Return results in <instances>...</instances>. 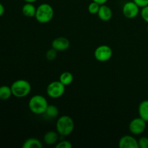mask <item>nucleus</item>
<instances>
[{"label": "nucleus", "instance_id": "nucleus-1", "mask_svg": "<svg viewBox=\"0 0 148 148\" xmlns=\"http://www.w3.org/2000/svg\"><path fill=\"white\" fill-rule=\"evenodd\" d=\"M75 129V122L70 116L64 115L59 117L56 124V130L59 135L66 137L70 135Z\"/></svg>", "mask_w": 148, "mask_h": 148}, {"label": "nucleus", "instance_id": "nucleus-2", "mask_svg": "<svg viewBox=\"0 0 148 148\" xmlns=\"http://www.w3.org/2000/svg\"><path fill=\"white\" fill-rule=\"evenodd\" d=\"M49 106L46 98L42 95H35L30 98L28 102L30 111L36 115L43 114Z\"/></svg>", "mask_w": 148, "mask_h": 148}, {"label": "nucleus", "instance_id": "nucleus-3", "mask_svg": "<svg viewBox=\"0 0 148 148\" xmlns=\"http://www.w3.org/2000/svg\"><path fill=\"white\" fill-rule=\"evenodd\" d=\"M31 89L30 82L23 79L14 81L11 85L12 95L17 98H23L27 96L31 92Z\"/></svg>", "mask_w": 148, "mask_h": 148}, {"label": "nucleus", "instance_id": "nucleus-4", "mask_svg": "<svg viewBox=\"0 0 148 148\" xmlns=\"http://www.w3.org/2000/svg\"><path fill=\"white\" fill-rule=\"evenodd\" d=\"M53 14H54V11L51 5L47 3H43L36 9L35 17L39 23L45 24L51 21L53 17Z\"/></svg>", "mask_w": 148, "mask_h": 148}, {"label": "nucleus", "instance_id": "nucleus-5", "mask_svg": "<svg viewBox=\"0 0 148 148\" xmlns=\"http://www.w3.org/2000/svg\"><path fill=\"white\" fill-rule=\"evenodd\" d=\"M65 88L66 86L59 80L53 81L48 85L46 88V93L49 97L53 99L59 98L64 94Z\"/></svg>", "mask_w": 148, "mask_h": 148}, {"label": "nucleus", "instance_id": "nucleus-6", "mask_svg": "<svg viewBox=\"0 0 148 148\" xmlns=\"http://www.w3.org/2000/svg\"><path fill=\"white\" fill-rule=\"evenodd\" d=\"M113 56L112 49L108 45H101L95 49L94 56L100 62H106L111 59Z\"/></svg>", "mask_w": 148, "mask_h": 148}, {"label": "nucleus", "instance_id": "nucleus-7", "mask_svg": "<svg viewBox=\"0 0 148 148\" xmlns=\"http://www.w3.org/2000/svg\"><path fill=\"white\" fill-rule=\"evenodd\" d=\"M147 122L140 116L134 118L129 124V130L133 135H140L145 131Z\"/></svg>", "mask_w": 148, "mask_h": 148}, {"label": "nucleus", "instance_id": "nucleus-8", "mask_svg": "<svg viewBox=\"0 0 148 148\" xmlns=\"http://www.w3.org/2000/svg\"><path fill=\"white\" fill-rule=\"evenodd\" d=\"M140 7L133 1H127L123 6V14L128 19L135 18L140 13Z\"/></svg>", "mask_w": 148, "mask_h": 148}, {"label": "nucleus", "instance_id": "nucleus-9", "mask_svg": "<svg viewBox=\"0 0 148 148\" xmlns=\"http://www.w3.org/2000/svg\"><path fill=\"white\" fill-rule=\"evenodd\" d=\"M119 148H139L138 140L132 135H124L119 141Z\"/></svg>", "mask_w": 148, "mask_h": 148}, {"label": "nucleus", "instance_id": "nucleus-10", "mask_svg": "<svg viewBox=\"0 0 148 148\" xmlns=\"http://www.w3.org/2000/svg\"><path fill=\"white\" fill-rule=\"evenodd\" d=\"M51 46L57 51H64L69 49L70 42L69 39L65 37H58L52 41Z\"/></svg>", "mask_w": 148, "mask_h": 148}, {"label": "nucleus", "instance_id": "nucleus-11", "mask_svg": "<svg viewBox=\"0 0 148 148\" xmlns=\"http://www.w3.org/2000/svg\"><path fill=\"white\" fill-rule=\"evenodd\" d=\"M98 16L101 20L103 22L109 21L113 16V12L108 6L106 4H102L100 7L98 12Z\"/></svg>", "mask_w": 148, "mask_h": 148}, {"label": "nucleus", "instance_id": "nucleus-12", "mask_svg": "<svg viewBox=\"0 0 148 148\" xmlns=\"http://www.w3.org/2000/svg\"><path fill=\"white\" fill-rule=\"evenodd\" d=\"M59 136L57 131H49L43 136V142L48 145H56L59 142Z\"/></svg>", "mask_w": 148, "mask_h": 148}, {"label": "nucleus", "instance_id": "nucleus-13", "mask_svg": "<svg viewBox=\"0 0 148 148\" xmlns=\"http://www.w3.org/2000/svg\"><path fill=\"white\" fill-rule=\"evenodd\" d=\"M36 9L37 7H36L33 3L26 2V4L23 6L22 12L27 17H34L36 16Z\"/></svg>", "mask_w": 148, "mask_h": 148}, {"label": "nucleus", "instance_id": "nucleus-14", "mask_svg": "<svg viewBox=\"0 0 148 148\" xmlns=\"http://www.w3.org/2000/svg\"><path fill=\"white\" fill-rule=\"evenodd\" d=\"M138 113L140 118L148 122V100L142 101L138 106Z\"/></svg>", "mask_w": 148, "mask_h": 148}, {"label": "nucleus", "instance_id": "nucleus-15", "mask_svg": "<svg viewBox=\"0 0 148 148\" xmlns=\"http://www.w3.org/2000/svg\"><path fill=\"white\" fill-rule=\"evenodd\" d=\"M23 148H42L43 144L36 138L27 139L23 145Z\"/></svg>", "mask_w": 148, "mask_h": 148}, {"label": "nucleus", "instance_id": "nucleus-16", "mask_svg": "<svg viewBox=\"0 0 148 148\" xmlns=\"http://www.w3.org/2000/svg\"><path fill=\"white\" fill-rule=\"evenodd\" d=\"M73 75L69 72H64L59 76V81L65 86L71 85L73 82Z\"/></svg>", "mask_w": 148, "mask_h": 148}, {"label": "nucleus", "instance_id": "nucleus-17", "mask_svg": "<svg viewBox=\"0 0 148 148\" xmlns=\"http://www.w3.org/2000/svg\"><path fill=\"white\" fill-rule=\"evenodd\" d=\"M12 95L11 87L7 85H2L0 87V100L1 101H6L10 98Z\"/></svg>", "mask_w": 148, "mask_h": 148}, {"label": "nucleus", "instance_id": "nucleus-18", "mask_svg": "<svg viewBox=\"0 0 148 148\" xmlns=\"http://www.w3.org/2000/svg\"><path fill=\"white\" fill-rule=\"evenodd\" d=\"M59 111L55 105H49L47 107L45 114L49 118H56L59 115Z\"/></svg>", "mask_w": 148, "mask_h": 148}, {"label": "nucleus", "instance_id": "nucleus-19", "mask_svg": "<svg viewBox=\"0 0 148 148\" xmlns=\"http://www.w3.org/2000/svg\"><path fill=\"white\" fill-rule=\"evenodd\" d=\"M100 7H101V5H100L99 4L92 1V2L90 3V4L88 5V12L92 14H98Z\"/></svg>", "mask_w": 148, "mask_h": 148}, {"label": "nucleus", "instance_id": "nucleus-20", "mask_svg": "<svg viewBox=\"0 0 148 148\" xmlns=\"http://www.w3.org/2000/svg\"><path fill=\"white\" fill-rule=\"evenodd\" d=\"M57 52H58L57 51L55 50V49H53V48L51 49H49L46 53V59H47L49 61L54 60V59L56 58V56H57Z\"/></svg>", "mask_w": 148, "mask_h": 148}, {"label": "nucleus", "instance_id": "nucleus-21", "mask_svg": "<svg viewBox=\"0 0 148 148\" xmlns=\"http://www.w3.org/2000/svg\"><path fill=\"white\" fill-rule=\"evenodd\" d=\"M72 144L68 140H61L56 144V148H72Z\"/></svg>", "mask_w": 148, "mask_h": 148}, {"label": "nucleus", "instance_id": "nucleus-22", "mask_svg": "<svg viewBox=\"0 0 148 148\" xmlns=\"http://www.w3.org/2000/svg\"><path fill=\"white\" fill-rule=\"evenodd\" d=\"M139 148H148V137H141L138 140Z\"/></svg>", "mask_w": 148, "mask_h": 148}, {"label": "nucleus", "instance_id": "nucleus-23", "mask_svg": "<svg viewBox=\"0 0 148 148\" xmlns=\"http://www.w3.org/2000/svg\"><path fill=\"white\" fill-rule=\"evenodd\" d=\"M140 14H141V17L143 20L148 24V5L142 8Z\"/></svg>", "mask_w": 148, "mask_h": 148}, {"label": "nucleus", "instance_id": "nucleus-24", "mask_svg": "<svg viewBox=\"0 0 148 148\" xmlns=\"http://www.w3.org/2000/svg\"><path fill=\"white\" fill-rule=\"evenodd\" d=\"M133 1L136 3L140 8L148 5V0H133Z\"/></svg>", "mask_w": 148, "mask_h": 148}, {"label": "nucleus", "instance_id": "nucleus-25", "mask_svg": "<svg viewBox=\"0 0 148 148\" xmlns=\"http://www.w3.org/2000/svg\"><path fill=\"white\" fill-rule=\"evenodd\" d=\"M4 11H5V9H4V5L0 2V17H1L4 14Z\"/></svg>", "mask_w": 148, "mask_h": 148}, {"label": "nucleus", "instance_id": "nucleus-26", "mask_svg": "<svg viewBox=\"0 0 148 148\" xmlns=\"http://www.w3.org/2000/svg\"><path fill=\"white\" fill-rule=\"evenodd\" d=\"M92 1L98 3V4H99L100 5H102V4H105L108 1V0H92Z\"/></svg>", "mask_w": 148, "mask_h": 148}, {"label": "nucleus", "instance_id": "nucleus-27", "mask_svg": "<svg viewBox=\"0 0 148 148\" xmlns=\"http://www.w3.org/2000/svg\"><path fill=\"white\" fill-rule=\"evenodd\" d=\"M25 1V2H28V3H34V2H36V1H37V0H24Z\"/></svg>", "mask_w": 148, "mask_h": 148}, {"label": "nucleus", "instance_id": "nucleus-28", "mask_svg": "<svg viewBox=\"0 0 148 148\" xmlns=\"http://www.w3.org/2000/svg\"><path fill=\"white\" fill-rule=\"evenodd\" d=\"M147 32H148V24H147Z\"/></svg>", "mask_w": 148, "mask_h": 148}]
</instances>
